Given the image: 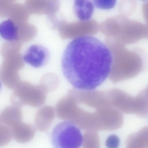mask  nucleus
Returning <instances> with one entry per match:
<instances>
[{"label": "nucleus", "mask_w": 148, "mask_h": 148, "mask_svg": "<svg viewBox=\"0 0 148 148\" xmlns=\"http://www.w3.org/2000/svg\"><path fill=\"white\" fill-rule=\"evenodd\" d=\"M112 59L106 44L92 35H83L66 46L62 57V71L76 89H94L108 77Z\"/></svg>", "instance_id": "f257e3e1"}, {"label": "nucleus", "mask_w": 148, "mask_h": 148, "mask_svg": "<svg viewBox=\"0 0 148 148\" xmlns=\"http://www.w3.org/2000/svg\"><path fill=\"white\" fill-rule=\"evenodd\" d=\"M106 93L111 104L122 114H135L143 117L147 116V88L142 90L135 96L116 88L110 89Z\"/></svg>", "instance_id": "f03ea898"}, {"label": "nucleus", "mask_w": 148, "mask_h": 148, "mask_svg": "<svg viewBox=\"0 0 148 148\" xmlns=\"http://www.w3.org/2000/svg\"><path fill=\"white\" fill-rule=\"evenodd\" d=\"M143 63L136 54H113L112 62L108 77L114 83L133 78L141 72Z\"/></svg>", "instance_id": "7ed1b4c3"}, {"label": "nucleus", "mask_w": 148, "mask_h": 148, "mask_svg": "<svg viewBox=\"0 0 148 148\" xmlns=\"http://www.w3.org/2000/svg\"><path fill=\"white\" fill-rule=\"evenodd\" d=\"M51 139L54 148H79L83 143V136L75 124L65 121L54 127Z\"/></svg>", "instance_id": "20e7f679"}, {"label": "nucleus", "mask_w": 148, "mask_h": 148, "mask_svg": "<svg viewBox=\"0 0 148 148\" xmlns=\"http://www.w3.org/2000/svg\"><path fill=\"white\" fill-rule=\"evenodd\" d=\"M23 64L19 58L6 60L0 67V78L8 88L14 89L21 82L19 71Z\"/></svg>", "instance_id": "39448f33"}, {"label": "nucleus", "mask_w": 148, "mask_h": 148, "mask_svg": "<svg viewBox=\"0 0 148 148\" xmlns=\"http://www.w3.org/2000/svg\"><path fill=\"white\" fill-rule=\"evenodd\" d=\"M10 98L13 105L20 108L25 105L34 106L36 103V90L30 83L21 82L14 89Z\"/></svg>", "instance_id": "423d86ee"}, {"label": "nucleus", "mask_w": 148, "mask_h": 148, "mask_svg": "<svg viewBox=\"0 0 148 148\" xmlns=\"http://www.w3.org/2000/svg\"><path fill=\"white\" fill-rule=\"evenodd\" d=\"M49 56L48 49L38 45H31L27 49L23 57L26 63L33 67L38 68L44 66Z\"/></svg>", "instance_id": "0eeeda50"}, {"label": "nucleus", "mask_w": 148, "mask_h": 148, "mask_svg": "<svg viewBox=\"0 0 148 148\" xmlns=\"http://www.w3.org/2000/svg\"><path fill=\"white\" fill-rule=\"evenodd\" d=\"M12 137L17 142L25 143L30 141L34 137L35 129L32 125L21 122L11 129Z\"/></svg>", "instance_id": "6e6552de"}, {"label": "nucleus", "mask_w": 148, "mask_h": 148, "mask_svg": "<svg viewBox=\"0 0 148 148\" xmlns=\"http://www.w3.org/2000/svg\"><path fill=\"white\" fill-rule=\"evenodd\" d=\"M22 117L20 108L14 105L5 108L0 114V120L10 129L22 122Z\"/></svg>", "instance_id": "1a4fd4ad"}, {"label": "nucleus", "mask_w": 148, "mask_h": 148, "mask_svg": "<svg viewBox=\"0 0 148 148\" xmlns=\"http://www.w3.org/2000/svg\"><path fill=\"white\" fill-rule=\"evenodd\" d=\"M94 6L93 2L90 0H75L73 6L74 12L80 21H87L92 16Z\"/></svg>", "instance_id": "9d476101"}, {"label": "nucleus", "mask_w": 148, "mask_h": 148, "mask_svg": "<svg viewBox=\"0 0 148 148\" xmlns=\"http://www.w3.org/2000/svg\"><path fill=\"white\" fill-rule=\"evenodd\" d=\"M18 27L12 20L9 19L0 24V34L4 39L9 41L18 39Z\"/></svg>", "instance_id": "9b49d317"}, {"label": "nucleus", "mask_w": 148, "mask_h": 148, "mask_svg": "<svg viewBox=\"0 0 148 148\" xmlns=\"http://www.w3.org/2000/svg\"><path fill=\"white\" fill-rule=\"evenodd\" d=\"M143 130L132 135L127 142V148H145L147 143V134L143 133Z\"/></svg>", "instance_id": "f8f14e48"}, {"label": "nucleus", "mask_w": 148, "mask_h": 148, "mask_svg": "<svg viewBox=\"0 0 148 148\" xmlns=\"http://www.w3.org/2000/svg\"><path fill=\"white\" fill-rule=\"evenodd\" d=\"M53 119L52 113L40 114L37 116L35 120L36 129L40 131H44L50 127Z\"/></svg>", "instance_id": "ddd939ff"}, {"label": "nucleus", "mask_w": 148, "mask_h": 148, "mask_svg": "<svg viewBox=\"0 0 148 148\" xmlns=\"http://www.w3.org/2000/svg\"><path fill=\"white\" fill-rule=\"evenodd\" d=\"M83 148H100L98 136L94 131H88L83 137Z\"/></svg>", "instance_id": "4468645a"}, {"label": "nucleus", "mask_w": 148, "mask_h": 148, "mask_svg": "<svg viewBox=\"0 0 148 148\" xmlns=\"http://www.w3.org/2000/svg\"><path fill=\"white\" fill-rule=\"evenodd\" d=\"M12 136L11 129L5 125L0 124V147L6 145Z\"/></svg>", "instance_id": "2eb2a0df"}, {"label": "nucleus", "mask_w": 148, "mask_h": 148, "mask_svg": "<svg viewBox=\"0 0 148 148\" xmlns=\"http://www.w3.org/2000/svg\"><path fill=\"white\" fill-rule=\"evenodd\" d=\"M116 0H94V6L98 8L103 10H109L113 8L116 3Z\"/></svg>", "instance_id": "dca6fc26"}, {"label": "nucleus", "mask_w": 148, "mask_h": 148, "mask_svg": "<svg viewBox=\"0 0 148 148\" xmlns=\"http://www.w3.org/2000/svg\"><path fill=\"white\" fill-rule=\"evenodd\" d=\"M120 143V140L116 135L112 134L107 138L106 145L108 148H118Z\"/></svg>", "instance_id": "f3484780"}, {"label": "nucleus", "mask_w": 148, "mask_h": 148, "mask_svg": "<svg viewBox=\"0 0 148 148\" xmlns=\"http://www.w3.org/2000/svg\"><path fill=\"white\" fill-rule=\"evenodd\" d=\"M1 87V84L0 82V89Z\"/></svg>", "instance_id": "a211bd4d"}, {"label": "nucleus", "mask_w": 148, "mask_h": 148, "mask_svg": "<svg viewBox=\"0 0 148 148\" xmlns=\"http://www.w3.org/2000/svg\"><path fill=\"white\" fill-rule=\"evenodd\" d=\"M0 121H1V120H0V124L1 123H0Z\"/></svg>", "instance_id": "6ab92c4d"}]
</instances>
